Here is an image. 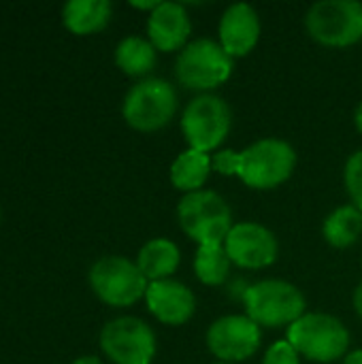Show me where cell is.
I'll return each mask as SVG.
<instances>
[{
	"instance_id": "3",
	"label": "cell",
	"mask_w": 362,
	"mask_h": 364,
	"mask_svg": "<svg viewBox=\"0 0 362 364\" xmlns=\"http://www.w3.org/2000/svg\"><path fill=\"white\" fill-rule=\"evenodd\" d=\"M177 218L183 232L198 245H224L233 228L230 207L211 190L186 194L177 205Z\"/></svg>"
},
{
	"instance_id": "21",
	"label": "cell",
	"mask_w": 362,
	"mask_h": 364,
	"mask_svg": "<svg viewBox=\"0 0 362 364\" xmlns=\"http://www.w3.org/2000/svg\"><path fill=\"white\" fill-rule=\"evenodd\" d=\"M230 258L224 245H198L194 258V273L205 286H220L230 273Z\"/></svg>"
},
{
	"instance_id": "18",
	"label": "cell",
	"mask_w": 362,
	"mask_h": 364,
	"mask_svg": "<svg viewBox=\"0 0 362 364\" xmlns=\"http://www.w3.org/2000/svg\"><path fill=\"white\" fill-rule=\"evenodd\" d=\"M211 173V158L209 154L186 149L177 156V160L171 164V181L177 190L190 194L203 190L205 181Z\"/></svg>"
},
{
	"instance_id": "30",
	"label": "cell",
	"mask_w": 362,
	"mask_h": 364,
	"mask_svg": "<svg viewBox=\"0 0 362 364\" xmlns=\"http://www.w3.org/2000/svg\"><path fill=\"white\" fill-rule=\"evenodd\" d=\"M215 364H228V363H215Z\"/></svg>"
},
{
	"instance_id": "1",
	"label": "cell",
	"mask_w": 362,
	"mask_h": 364,
	"mask_svg": "<svg viewBox=\"0 0 362 364\" xmlns=\"http://www.w3.org/2000/svg\"><path fill=\"white\" fill-rule=\"evenodd\" d=\"M247 318L265 328L292 326L305 316L303 292L284 279H265L243 292Z\"/></svg>"
},
{
	"instance_id": "12",
	"label": "cell",
	"mask_w": 362,
	"mask_h": 364,
	"mask_svg": "<svg viewBox=\"0 0 362 364\" xmlns=\"http://www.w3.org/2000/svg\"><path fill=\"white\" fill-rule=\"evenodd\" d=\"M224 250L230 262L241 269H265L277 258V239L262 224L241 222L230 228Z\"/></svg>"
},
{
	"instance_id": "19",
	"label": "cell",
	"mask_w": 362,
	"mask_h": 364,
	"mask_svg": "<svg viewBox=\"0 0 362 364\" xmlns=\"http://www.w3.org/2000/svg\"><path fill=\"white\" fill-rule=\"evenodd\" d=\"M324 239L333 247H350L356 243V239L362 232V213L354 205H346L335 209L326 220H324Z\"/></svg>"
},
{
	"instance_id": "15",
	"label": "cell",
	"mask_w": 362,
	"mask_h": 364,
	"mask_svg": "<svg viewBox=\"0 0 362 364\" xmlns=\"http://www.w3.org/2000/svg\"><path fill=\"white\" fill-rule=\"evenodd\" d=\"M192 32V21L183 4L160 2L156 11L149 13L147 34L149 43L158 51H177L188 45Z\"/></svg>"
},
{
	"instance_id": "16",
	"label": "cell",
	"mask_w": 362,
	"mask_h": 364,
	"mask_svg": "<svg viewBox=\"0 0 362 364\" xmlns=\"http://www.w3.org/2000/svg\"><path fill=\"white\" fill-rule=\"evenodd\" d=\"M179 260H181L179 247L173 241L151 239L141 247L139 258H137V267L141 269L145 279L151 284V282L171 279V275L179 267Z\"/></svg>"
},
{
	"instance_id": "11",
	"label": "cell",
	"mask_w": 362,
	"mask_h": 364,
	"mask_svg": "<svg viewBox=\"0 0 362 364\" xmlns=\"http://www.w3.org/2000/svg\"><path fill=\"white\" fill-rule=\"evenodd\" d=\"M260 326L247 316H224L207 331V348L220 363H243L260 348Z\"/></svg>"
},
{
	"instance_id": "29",
	"label": "cell",
	"mask_w": 362,
	"mask_h": 364,
	"mask_svg": "<svg viewBox=\"0 0 362 364\" xmlns=\"http://www.w3.org/2000/svg\"><path fill=\"white\" fill-rule=\"evenodd\" d=\"M354 122H356V128H358V132L362 134V102L358 105V109H356V117H354Z\"/></svg>"
},
{
	"instance_id": "7",
	"label": "cell",
	"mask_w": 362,
	"mask_h": 364,
	"mask_svg": "<svg viewBox=\"0 0 362 364\" xmlns=\"http://www.w3.org/2000/svg\"><path fill=\"white\" fill-rule=\"evenodd\" d=\"M177 109V94L164 79H143L130 87L124 98V119L128 126L141 132H154L164 128Z\"/></svg>"
},
{
	"instance_id": "4",
	"label": "cell",
	"mask_w": 362,
	"mask_h": 364,
	"mask_svg": "<svg viewBox=\"0 0 362 364\" xmlns=\"http://www.w3.org/2000/svg\"><path fill=\"white\" fill-rule=\"evenodd\" d=\"M288 343L314 363H335L350 346L348 328L329 314H305L288 328Z\"/></svg>"
},
{
	"instance_id": "8",
	"label": "cell",
	"mask_w": 362,
	"mask_h": 364,
	"mask_svg": "<svg viewBox=\"0 0 362 364\" xmlns=\"http://www.w3.org/2000/svg\"><path fill=\"white\" fill-rule=\"evenodd\" d=\"M233 115L226 100L213 94H201L183 111L181 130L190 149L209 154L218 149L230 132Z\"/></svg>"
},
{
	"instance_id": "23",
	"label": "cell",
	"mask_w": 362,
	"mask_h": 364,
	"mask_svg": "<svg viewBox=\"0 0 362 364\" xmlns=\"http://www.w3.org/2000/svg\"><path fill=\"white\" fill-rule=\"evenodd\" d=\"M262 364H301V356L288 341H277L265 354Z\"/></svg>"
},
{
	"instance_id": "9",
	"label": "cell",
	"mask_w": 362,
	"mask_h": 364,
	"mask_svg": "<svg viewBox=\"0 0 362 364\" xmlns=\"http://www.w3.org/2000/svg\"><path fill=\"white\" fill-rule=\"evenodd\" d=\"M90 284L94 294L111 307H130L145 296L149 282L137 267L122 256L100 258L90 269Z\"/></svg>"
},
{
	"instance_id": "27",
	"label": "cell",
	"mask_w": 362,
	"mask_h": 364,
	"mask_svg": "<svg viewBox=\"0 0 362 364\" xmlns=\"http://www.w3.org/2000/svg\"><path fill=\"white\" fill-rule=\"evenodd\" d=\"M344 364H362V350H356V352L348 354Z\"/></svg>"
},
{
	"instance_id": "28",
	"label": "cell",
	"mask_w": 362,
	"mask_h": 364,
	"mask_svg": "<svg viewBox=\"0 0 362 364\" xmlns=\"http://www.w3.org/2000/svg\"><path fill=\"white\" fill-rule=\"evenodd\" d=\"M73 364H100V360H98V358H94V356H83V358L75 360Z\"/></svg>"
},
{
	"instance_id": "6",
	"label": "cell",
	"mask_w": 362,
	"mask_h": 364,
	"mask_svg": "<svg viewBox=\"0 0 362 364\" xmlns=\"http://www.w3.org/2000/svg\"><path fill=\"white\" fill-rule=\"evenodd\" d=\"M307 32L326 47H350L362 38V2L322 0L305 15Z\"/></svg>"
},
{
	"instance_id": "25",
	"label": "cell",
	"mask_w": 362,
	"mask_h": 364,
	"mask_svg": "<svg viewBox=\"0 0 362 364\" xmlns=\"http://www.w3.org/2000/svg\"><path fill=\"white\" fill-rule=\"evenodd\" d=\"M134 9H143V11H156L158 9V0H151V2H130Z\"/></svg>"
},
{
	"instance_id": "26",
	"label": "cell",
	"mask_w": 362,
	"mask_h": 364,
	"mask_svg": "<svg viewBox=\"0 0 362 364\" xmlns=\"http://www.w3.org/2000/svg\"><path fill=\"white\" fill-rule=\"evenodd\" d=\"M354 309H356V314L362 318V284L356 288V292H354Z\"/></svg>"
},
{
	"instance_id": "10",
	"label": "cell",
	"mask_w": 362,
	"mask_h": 364,
	"mask_svg": "<svg viewBox=\"0 0 362 364\" xmlns=\"http://www.w3.org/2000/svg\"><path fill=\"white\" fill-rule=\"evenodd\" d=\"M100 348L115 364H151L156 335L143 320L124 316L105 324Z\"/></svg>"
},
{
	"instance_id": "13",
	"label": "cell",
	"mask_w": 362,
	"mask_h": 364,
	"mask_svg": "<svg viewBox=\"0 0 362 364\" xmlns=\"http://www.w3.org/2000/svg\"><path fill=\"white\" fill-rule=\"evenodd\" d=\"M145 301L149 311L169 326H181L186 324L196 309V299L190 288H186L181 282L175 279H162L151 282L145 292Z\"/></svg>"
},
{
	"instance_id": "22",
	"label": "cell",
	"mask_w": 362,
	"mask_h": 364,
	"mask_svg": "<svg viewBox=\"0 0 362 364\" xmlns=\"http://www.w3.org/2000/svg\"><path fill=\"white\" fill-rule=\"evenodd\" d=\"M344 181H346L350 198L354 200V207L362 213V149L350 156L346 164Z\"/></svg>"
},
{
	"instance_id": "2",
	"label": "cell",
	"mask_w": 362,
	"mask_h": 364,
	"mask_svg": "<svg viewBox=\"0 0 362 364\" xmlns=\"http://www.w3.org/2000/svg\"><path fill=\"white\" fill-rule=\"evenodd\" d=\"M297 166V154L282 139H260L239 151L237 177L254 190H271L290 179Z\"/></svg>"
},
{
	"instance_id": "20",
	"label": "cell",
	"mask_w": 362,
	"mask_h": 364,
	"mask_svg": "<svg viewBox=\"0 0 362 364\" xmlns=\"http://www.w3.org/2000/svg\"><path fill=\"white\" fill-rule=\"evenodd\" d=\"M115 62L126 75L145 77L156 66V47L141 36H128L117 45Z\"/></svg>"
},
{
	"instance_id": "17",
	"label": "cell",
	"mask_w": 362,
	"mask_h": 364,
	"mask_svg": "<svg viewBox=\"0 0 362 364\" xmlns=\"http://www.w3.org/2000/svg\"><path fill=\"white\" fill-rule=\"evenodd\" d=\"M62 17L73 34H94L109 23L111 4L107 0H70L64 4Z\"/></svg>"
},
{
	"instance_id": "5",
	"label": "cell",
	"mask_w": 362,
	"mask_h": 364,
	"mask_svg": "<svg viewBox=\"0 0 362 364\" xmlns=\"http://www.w3.org/2000/svg\"><path fill=\"white\" fill-rule=\"evenodd\" d=\"M233 73V58L211 38L190 41L177 55L175 77L194 92H207L222 85Z\"/></svg>"
},
{
	"instance_id": "14",
	"label": "cell",
	"mask_w": 362,
	"mask_h": 364,
	"mask_svg": "<svg viewBox=\"0 0 362 364\" xmlns=\"http://www.w3.org/2000/svg\"><path fill=\"white\" fill-rule=\"evenodd\" d=\"M260 38V19L254 6L237 2L220 19V45L230 58L247 55Z\"/></svg>"
},
{
	"instance_id": "24",
	"label": "cell",
	"mask_w": 362,
	"mask_h": 364,
	"mask_svg": "<svg viewBox=\"0 0 362 364\" xmlns=\"http://www.w3.org/2000/svg\"><path fill=\"white\" fill-rule=\"evenodd\" d=\"M211 166L220 173V175H237V168H239V151L235 149H222L218 151L213 158H211Z\"/></svg>"
}]
</instances>
